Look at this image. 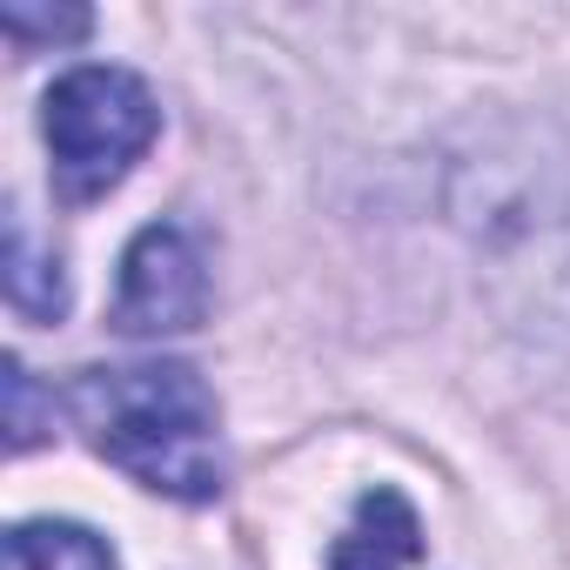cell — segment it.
<instances>
[{"instance_id": "1", "label": "cell", "mask_w": 570, "mask_h": 570, "mask_svg": "<svg viewBox=\"0 0 570 570\" xmlns=\"http://www.w3.org/2000/svg\"><path fill=\"white\" fill-rule=\"evenodd\" d=\"M68 416L95 456H108L168 503H215L228 490L222 410L188 363L81 370L68 383Z\"/></svg>"}, {"instance_id": "2", "label": "cell", "mask_w": 570, "mask_h": 570, "mask_svg": "<svg viewBox=\"0 0 570 570\" xmlns=\"http://www.w3.org/2000/svg\"><path fill=\"white\" fill-rule=\"evenodd\" d=\"M41 135H48V168H55V195L88 208L101 195H115L135 161L155 148L161 135V108L148 95L141 75L128 68H68L48 101H41Z\"/></svg>"}, {"instance_id": "3", "label": "cell", "mask_w": 570, "mask_h": 570, "mask_svg": "<svg viewBox=\"0 0 570 570\" xmlns=\"http://www.w3.org/2000/svg\"><path fill=\"white\" fill-rule=\"evenodd\" d=\"M208 303H215V268H208L202 235L188 222H148L121 255L115 330L121 336H188L202 330Z\"/></svg>"}, {"instance_id": "4", "label": "cell", "mask_w": 570, "mask_h": 570, "mask_svg": "<svg viewBox=\"0 0 570 570\" xmlns=\"http://www.w3.org/2000/svg\"><path fill=\"white\" fill-rule=\"evenodd\" d=\"M416 563H423V523H416L410 497L390 483L363 490L350 530L330 550V570H416Z\"/></svg>"}, {"instance_id": "5", "label": "cell", "mask_w": 570, "mask_h": 570, "mask_svg": "<svg viewBox=\"0 0 570 570\" xmlns=\"http://www.w3.org/2000/svg\"><path fill=\"white\" fill-rule=\"evenodd\" d=\"M0 570H121L115 543L88 523L68 517H35L8 530V550H0Z\"/></svg>"}, {"instance_id": "6", "label": "cell", "mask_w": 570, "mask_h": 570, "mask_svg": "<svg viewBox=\"0 0 570 570\" xmlns=\"http://www.w3.org/2000/svg\"><path fill=\"white\" fill-rule=\"evenodd\" d=\"M8 303L28 323H61L68 316V268H61L55 248L35 242L21 208L8 215Z\"/></svg>"}, {"instance_id": "7", "label": "cell", "mask_w": 570, "mask_h": 570, "mask_svg": "<svg viewBox=\"0 0 570 570\" xmlns=\"http://www.w3.org/2000/svg\"><path fill=\"white\" fill-rule=\"evenodd\" d=\"M0 28H8L14 48L81 41V35H88V8H55V14H41V8H28V0H8V8H0Z\"/></svg>"}, {"instance_id": "8", "label": "cell", "mask_w": 570, "mask_h": 570, "mask_svg": "<svg viewBox=\"0 0 570 570\" xmlns=\"http://www.w3.org/2000/svg\"><path fill=\"white\" fill-rule=\"evenodd\" d=\"M48 430H55V416H41L35 376L21 370V356H8V443H14V450H35Z\"/></svg>"}]
</instances>
